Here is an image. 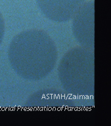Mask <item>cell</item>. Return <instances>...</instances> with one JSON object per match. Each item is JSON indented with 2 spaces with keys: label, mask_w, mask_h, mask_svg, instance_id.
Returning a JSON list of instances; mask_svg holds the SVG:
<instances>
[{
  "label": "cell",
  "mask_w": 111,
  "mask_h": 126,
  "mask_svg": "<svg viewBox=\"0 0 111 126\" xmlns=\"http://www.w3.org/2000/svg\"><path fill=\"white\" fill-rule=\"evenodd\" d=\"M8 58L11 66L18 76L36 81L46 78L53 70L58 53L55 42L46 32L28 30L13 38Z\"/></svg>",
  "instance_id": "1"
},
{
  "label": "cell",
  "mask_w": 111,
  "mask_h": 126,
  "mask_svg": "<svg viewBox=\"0 0 111 126\" xmlns=\"http://www.w3.org/2000/svg\"><path fill=\"white\" fill-rule=\"evenodd\" d=\"M94 49L81 46L72 48L62 57L58 65V76L68 94H94Z\"/></svg>",
  "instance_id": "2"
},
{
  "label": "cell",
  "mask_w": 111,
  "mask_h": 126,
  "mask_svg": "<svg viewBox=\"0 0 111 126\" xmlns=\"http://www.w3.org/2000/svg\"><path fill=\"white\" fill-rule=\"evenodd\" d=\"M95 4L91 0L85 2L78 10L72 20L74 37L81 47L94 49Z\"/></svg>",
  "instance_id": "3"
},
{
  "label": "cell",
  "mask_w": 111,
  "mask_h": 126,
  "mask_svg": "<svg viewBox=\"0 0 111 126\" xmlns=\"http://www.w3.org/2000/svg\"><path fill=\"white\" fill-rule=\"evenodd\" d=\"M42 14L50 20L59 23L72 20L85 0H36Z\"/></svg>",
  "instance_id": "4"
},
{
  "label": "cell",
  "mask_w": 111,
  "mask_h": 126,
  "mask_svg": "<svg viewBox=\"0 0 111 126\" xmlns=\"http://www.w3.org/2000/svg\"><path fill=\"white\" fill-rule=\"evenodd\" d=\"M5 35V22L3 16L0 12V46L3 40Z\"/></svg>",
  "instance_id": "5"
}]
</instances>
